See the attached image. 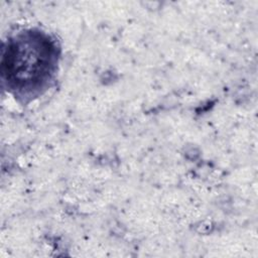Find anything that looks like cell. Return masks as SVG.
Masks as SVG:
<instances>
[{
  "mask_svg": "<svg viewBox=\"0 0 258 258\" xmlns=\"http://www.w3.org/2000/svg\"><path fill=\"white\" fill-rule=\"evenodd\" d=\"M58 55V46L48 34L36 29L18 32L3 45L2 80L16 96L37 95L51 81Z\"/></svg>",
  "mask_w": 258,
  "mask_h": 258,
  "instance_id": "6da1fadb",
  "label": "cell"
}]
</instances>
